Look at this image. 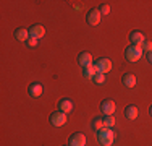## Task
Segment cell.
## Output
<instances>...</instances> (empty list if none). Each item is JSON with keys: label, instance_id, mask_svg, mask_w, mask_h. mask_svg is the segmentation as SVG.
Returning <instances> with one entry per match:
<instances>
[{"label": "cell", "instance_id": "cell-1", "mask_svg": "<svg viewBox=\"0 0 152 146\" xmlns=\"http://www.w3.org/2000/svg\"><path fill=\"white\" fill-rule=\"evenodd\" d=\"M115 138L117 136H115V133L112 128H105V127H104L102 130L97 131V141L102 146H112L115 143Z\"/></svg>", "mask_w": 152, "mask_h": 146}, {"label": "cell", "instance_id": "cell-2", "mask_svg": "<svg viewBox=\"0 0 152 146\" xmlns=\"http://www.w3.org/2000/svg\"><path fill=\"white\" fill-rule=\"evenodd\" d=\"M142 49H141V46H133V44H129L128 47L125 49V58L128 62H137L141 57H142Z\"/></svg>", "mask_w": 152, "mask_h": 146}, {"label": "cell", "instance_id": "cell-3", "mask_svg": "<svg viewBox=\"0 0 152 146\" xmlns=\"http://www.w3.org/2000/svg\"><path fill=\"white\" fill-rule=\"evenodd\" d=\"M92 65H94V68H96L97 73H104V75H105L107 72L112 70V62L108 60V58H105V57H102V58H99V60H96Z\"/></svg>", "mask_w": 152, "mask_h": 146}, {"label": "cell", "instance_id": "cell-4", "mask_svg": "<svg viewBox=\"0 0 152 146\" xmlns=\"http://www.w3.org/2000/svg\"><path fill=\"white\" fill-rule=\"evenodd\" d=\"M66 122H68V117L65 112L57 111V112H52V114H50V123H52L53 127H63Z\"/></svg>", "mask_w": 152, "mask_h": 146}, {"label": "cell", "instance_id": "cell-5", "mask_svg": "<svg viewBox=\"0 0 152 146\" xmlns=\"http://www.w3.org/2000/svg\"><path fill=\"white\" fill-rule=\"evenodd\" d=\"M100 20H102V15H100L99 8H91L88 12V15H86V23L89 26H97L100 23Z\"/></svg>", "mask_w": 152, "mask_h": 146}, {"label": "cell", "instance_id": "cell-6", "mask_svg": "<svg viewBox=\"0 0 152 146\" xmlns=\"http://www.w3.org/2000/svg\"><path fill=\"white\" fill-rule=\"evenodd\" d=\"M115 109H117V104H115L113 99H104L100 102V111H102L104 115H113Z\"/></svg>", "mask_w": 152, "mask_h": 146}, {"label": "cell", "instance_id": "cell-7", "mask_svg": "<svg viewBox=\"0 0 152 146\" xmlns=\"http://www.w3.org/2000/svg\"><path fill=\"white\" fill-rule=\"evenodd\" d=\"M76 60H78V65L79 67H83V68H86V67H91V65L94 63V60H92V55L89 52H79L78 54V58H76Z\"/></svg>", "mask_w": 152, "mask_h": 146}, {"label": "cell", "instance_id": "cell-8", "mask_svg": "<svg viewBox=\"0 0 152 146\" xmlns=\"http://www.w3.org/2000/svg\"><path fill=\"white\" fill-rule=\"evenodd\" d=\"M68 145H70V146H84L86 145L84 133H81V131H76V133H73L70 138H68Z\"/></svg>", "mask_w": 152, "mask_h": 146}, {"label": "cell", "instance_id": "cell-9", "mask_svg": "<svg viewBox=\"0 0 152 146\" xmlns=\"http://www.w3.org/2000/svg\"><path fill=\"white\" fill-rule=\"evenodd\" d=\"M28 31H29L31 38H36V39H41L45 36V28L42 24H32L31 28H28Z\"/></svg>", "mask_w": 152, "mask_h": 146}, {"label": "cell", "instance_id": "cell-10", "mask_svg": "<svg viewBox=\"0 0 152 146\" xmlns=\"http://www.w3.org/2000/svg\"><path fill=\"white\" fill-rule=\"evenodd\" d=\"M128 39H129V42H131L133 46H141V44H142L144 41H146L144 34H142L141 31H137V29H134V31H131V32H129Z\"/></svg>", "mask_w": 152, "mask_h": 146}, {"label": "cell", "instance_id": "cell-11", "mask_svg": "<svg viewBox=\"0 0 152 146\" xmlns=\"http://www.w3.org/2000/svg\"><path fill=\"white\" fill-rule=\"evenodd\" d=\"M28 93H29L31 97H39V96H42V93H44V88H42L41 83L34 81V83L29 85V88H28Z\"/></svg>", "mask_w": 152, "mask_h": 146}, {"label": "cell", "instance_id": "cell-12", "mask_svg": "<svg viewBox=\"0 0 152 146\" xmlns=\"http://www.w3.org/2000/svg\"><path fill=\"white\" fill-rule=\"evenodd\" d=\"M57 107H58V111L65 112V114H70V112L73 111V102H71L70 99H66V97H63V99L58 101Z\"/></svg>", "mask_w": 152, "mask_h": 146}, {"label": "cell", "instance_id": "cell-13", "mask_svg": "<svg viewBox=\"0 0 152 146\" xmlns=\"http://www.w3.org/2000/svg\"><path fill=\"white\" fill-rule=\"evenodd\" d=\"M13 36H15L16 41H20V42H26L28 39H29V31H28L26 28H18V29H15Z\"/></svg>", "mask_w": 152, "mask_h": 146}, {"label": "cell", "instance_id": "cell-14", "mask_svg": "<svg viewBox=\"0 0 152 146\" xmlns=\"http://www.w3.org/2000/svg\"><path fill=\"white\" fill-rule=\"evenodd\" d=\"M121 85L125 88H134L136 86V76L133 73H125L121 76Z\"/></svg>", "mask_w": 152, "mask_h": 146}, {"label": "cell", "instance_id": "cell-15", "mask_svg": "<svg viewBox=\"0 0 152 146\" xmlns=\"http://www.w3.org/2000/svg\"><path fill=\"white\" fill-rule=\"evenodd\" d=\"M123 114H125V117L128 120H134L137 117V107L134 104H129V105H126V107H125V112H123Z\"/></svg>", "mask_w": 152, "mask_h": 146}, {"label": "cell", "instance_id": "cell-16", "mask_svg": "<svg viewBox=\"0 0 152 146\" xmlns=\"http://www.w3.org/2000/svg\"><path fill=\"white\" fill-rule=\"evenodd\" d=\"M91 128H92L94 131H99V130L104 128V120H102V117H94L92 122H91Z\"/></svg>", "mask_w": 152, "mask_h": 146}, {"label": "cell", "instance_id": "cell-17", "mask_svg": "<svg viewBox=\"0 0 152 146\" xmlns=\"http://www.w3.org/2000/svg\"><path fill=\"white\" fill-rule=\"evenodd\" d=\"M96 75H97V72H96V68H94V65H91V67H86V68H83V76H84V78L92 80Z\"/></svg>", "mask_w": 152, "mask_h": 146}, {"label": "cell", "instance_id": "cell-18", "mask_svg": "<svg viewBox=\"0 0 152 146\" xmlns=\"http://www.w3.org/2000/svg\"><path fill=\"white\" fill-rule=\"evenodd\" d=\"M102 120H104V127L105 128H113L115 127V117L113 115H104Z\"/></svg>", "mask_w": 152, "mask_h": 146}, {"label": "cell", "instance_id": "cell-19", "mask_svg": "<svg viewBox=\"0 0 152 146\" xmlns=\"http://www.w3.org/2000/svg\"><path fill=\"white\" fill-rule=\"evenodd\" d=\"M92 81L96 83V85H104V83H105V75H104V73H97L92 78Z\"/></svg>", "mask_w": 152, "mask_h": 146}, {"label": "cell", "instance_id": "cell-20", "mask_svg": "<svg viewBox=\"0 0 152 146\" xmlns=\"http://www.w3.org/2000/svg\"><path fill=\"white\" fill-rule=\"evenodd\" d=\"M141 49H142V52H146V54L152 52V41H144L142 44H141Z\"/></svg>", "mask_w": 152, "mask_h": 146}, {"label": "cell", "instance_id": "cell-21", "mask_svg": "<svg viewBox=\"0 0 152 146\" xmlns=\"http://www.w3.org/2000/svg\"><path fill=\"white\" fill-rule=\"evenodd\" d=\"M99 12H100L102 16H105V15L110 13V7H108V3H102V5L99 7Z\"/></svg>", "mask_w": 152, "mask_h": 146}, {"label": "cell", "instance_id": "cell-22", "mask_svg": "<svg viewBox=\"0 0 152 146\" xmlns=\"http://www.w3.org/2000/svg\"><path fill=\"white\" fill-rule=\"evenodd\" d=\"M37 41H39V39H36V38H31V36H29V39L26 41V46H28V47H36V46L39 44Z\"/></svg>", "mask_w": 152, "mask_h": 146}, {"label": "cell", "instance_id": "cell-23", "mask_svg": "<svg viewBox=\"0 0 152 146\" xmlns=\"http://www.w3.org/2000/svg\"><path fill=\"white\" fill-rule=\"evenodd\" d=\"M146 57H147V62H149V63L152 65V52H149V54H147Z\"/></svg>", "mask_w": 152, "mask_h": 146}, {"label": "cell", "instance_id": "cell-24", "mask_svg": "<svg viewBox=\"0 0 152 146\" xmlns=\"http://www.w3.org/2000/svg\"><path fill=\"white\" fill-rule=\"evenodd\" d=\"M149 114L152 115V105H151V107H149Z\"/></svg>", "mask_w": 152, "mask_h": 146}, {"label": "cell", "instance_id": "cell-25", "mask_svg": "<svg viewBox=\"0 0 152 146\" xmlns=\"http://www.w3.org/2000/svg\"><path fill=\"white\" fill-rule=\"evenodd\" d=\"M61 146H70V145H61Z\"/></svg>", "mask_w": 152, "mask_h": 146}]
</instances>
